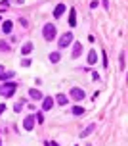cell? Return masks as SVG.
Segmentation results:
<instances>
[{
	"label": "cell",
	"mask_w": 128,
	"mask_h": 146,
	"mask_svg": "<svg viewBox=\"0 0 128 146\" xmlns=\"http://www.w3.org/2000/svg\"><path fill=\"white\" fill-rule=\"evenodd\" d=\"M46 146H59L56 140H46Z\"/></svg>",
	"instance_id": "603a6c76"
},
{
	"label": "cell",
	"mask_w": 128,
	"mask_h": 146,
	"mask_svg": "<svg viewBox=\"0 0 128 146\" xmlns=\"http://www.w3.org/2000/svg\"><path fill=\"white\" fill-rule=\"evenodd\" d=\"M96 62H98V52L92 48V50L88 52V64H90V66H94Z\"/></svg>",
	"instance_id": "30bf717a"
},
{
	"label": "cell",
	"mask_w": 128,
	"mask_h": 146,
	"mask_svg": "<svg viewBox=\"0 0 128 146\" xmlns=\"http://www.w3.org/2000/svg\"><path fill=\"white\" fill-rule=\"evenodd\" d=\"M31 52H33V42H25L21 46V54H23V56H27V54H31Z\"/></svg>",
	"instance_id": "4fadbf2b"
},
{
	"label": "cell",
	"mask_w": 128,
	"mask_h": 146,
	"mask_svg": "<svg viewBox=\"0 0 128 146\" xmlns=\"http://www.w3.org/2000/svg\"><path fill=\"white\" fill-rule=\"evenodd\" d=\"M59 58H61V56H59V52H52V54H50V62H52V64H57Z\"/></svg>",
	"instance_id": "ac0fdd59"
},
{
	"label": "cell",
	"mask_w": 128,
	"mask_h": 146,
	"mask_svg": "<svg viewBox=\"0 0 128 146\" xmlns=\"http://www.w3.org/2000/svg\"><path fill=\"white\" fill-rule=\"evenodd\" d=\"M23 127H25L27 131H33V127H35V115H27V117H25Z\"/></svg>",
	"instance_id": "8992f818"
},
{
	"label": "cell",
	"mask_w": 128,
	"mask_h": 146,
	"mask_svg": "<svg viewBox=\"0 0 128 146\" xmlns=\"http://www.w3.org/2000/svg\"><path fill=\"white\" fill-rule=\"evenodd\" d=\"M119 62H121V69H124V52H121V58H119Z\"/></svg>",
	"instance_id": "7402d4cb"
},
{
	"label": "cell",
	"mask_w": 128,
	"mask_h": 146,
	"mask_svg": "<svg viewBox=\"0 0 128 146\" xmlns=\"http://www.w3.org/2000/svg\"><path fill=\"white\" fill-rule=\"evenodd\" d=\"M23 104H25V100H21V102H17V104H15V108H14V111H21Z\"/></svg>",
	"instance_id": "ffe728a7"
},
{
	"label": "cell",
	"mask_w": 128,
	"mask_h": 146,
	"mask_svg": "<svg viewBox=\"0 0 128 146\" xmlns=\"http://www.w3.org/2000/svg\"><path fill=\"white\" fill-rule=\"evenodd\" d=\"M94 131H96V125H94V123L86 125V129H82V131H80V139H86V137H88V135H92Z\"/></svg>",
	"instance_id": "52a82bcc"
},
{
	"label": "cell",
	"mask_w": 128,
	"mask_h": 146,
	"mask_svg": "<svg viewBox=\"0 0 128 146\" xmlns=\"http://www.w3.org/2000/svg\"><path fill=\"white\" fill-rule=\"evenodd\" d=\"M63 12H65V4H57L56 10H54V17H61Z\"/></svg>",
	"instance_id": "7c38bea8"
},
{
	"label": "cell",
	"mask_w": 128,
	"mask_h": 146,
	"mask_svg": "<svg viewBox=\"0 0 128 146\" xmlns=\"http://www.w3.org/2000/svg\"><path fill=\"white\" fill-rule=\"evenodd\" d=\"M80 52H82V44H80V42H75V46H73V54H71L73 60H77L78 56H80Z\"/></svg>",
	"instance_id": "9c48e42d"
},
{
	"label": "cell",
	"mask_w": 128,
	"mask_h": 146,
	"mask_svg": "<svg viewBox=\"0 0 128 146\" xmlns=\"http://www.w3.org/2000/svg\"><path fill=\"white\" fill-rule=\"evenodd\" d=\"M67 100H69V98H67L65 94H57L56 96V102L59 104V106H65V104H67Z\"/></svg>",
	"instance_id": "2e32d148"
},
{
	"label": "cell",
	"mask_w": 128,
	"mask_h": 146,
	"mask_svg": "<svg viewBox=\"0 0 128 146\" xmlns=\"http://www.w3.org/2000/svg\"><path fill=\"white\" fill-rule=\"evenodd\" d=\"M29 96H31L33 100H42V98H44L42 92H40L38 88H31V90H29Z\"/></svg>",
	"instance_id": "ba28073f"
},
{
	"label": "cell",
	"mask_w": 128,
	"mask_h": 146,
	"mask_svg": "<svg viewBox=\"0 0 128 146\" xmlns=\"http://www.w3.org/2000/svg\"><path fill=\"white\" fill-rule=\"evenodd\" d=\"M84 96H86L84 88H80V87H73L71 88V98H73V100L80 102V100H84Z\"/></svg>",
	"instance_id": "277c9868"
},
{
	"label": "cell",
	"mask_w": 128,
	"mask_h": 146,
	"mask_svg": "<svg viewBox=\"0 0 128 146\" xmlns=\"http://www.w3.org/2000/svg\"><path fill=\"white\" fill-rule=\"evenodd\" d=\"M2 33H6V35L12 33V21H4L2 23Z\"/></svg>",
	"instance_id": "9a60e30c"
},
{
	"label": "cell",
	"mask_w": 128,
	"mask_h": 146,
	"mask_svg": "<svg viewBox=\"0 0 128 146\" xmlns=\"http://www.w3.org/2000/svg\"><path fill=\"white\" fill-rule=\"evenodd\" d=\"M2 71H4V66H0V73H2Z\"/></svg>",
	"instance_id": "484cf974"
},
{
	"label": "cell",
	"mask_w": 128,
	"mask_h": 146,
	"mask_svg": "<svg viewBox=\"0 0 128 146\" xmlns=\"http://www.w3.org/2000/svg\"><path fill=\"white\" fill-rule=\"evenodd\" d=\"M15 4H23V0H15Z\"/></svg>",
	"instance_id": "d4e9b609"
},
{
	"label": "cell",
	"mask_w": 128,
	"mask_h": 146,
	"mask_svg": "<svg viewBox=\"0 0 128 146\" xmlns=\"http://www.w3.org/2000/svg\"><path fill=\"white\" fill-rule=\"evenodd\" d=\"M69 25L71 27L77 25V12H75V8H71V12H69Z\"/></svg>",
	"instance_id": "8fae6325"
},
{
	"label": "cell",
	"mask_w": 128,
	"mask_h": 146,
	"mask_svg": "<svg viewBox=\"0 0 128 146\" xmlns=\"http://www.w3.org/2000/svg\"><path fill=\"white\" fill-rule=\"evenodd\" d=\"M15 88H17V85H15V83H12V81H4V83L0 85V96L10 98V96H14Z\"/></svg>",
	"instance_id": "6da1fadb"
},
{
	"label": "cell",
	"mask_w": 128,
	"mask_h": 146,
	"mask_svg": "<svg viewBox=\"0 0 128 146\" xmlns=\"http://www.w3.org/2000/svg\"><path fill=\"white\" fill-rule=\"evenodd\" d=\"M4 110H6V106H4V104H0V115L4 113Z\"/></svg>",
	"instance_id": "cb8c5ba5"
},
{
	"label": "cell",
	"mask_w": 128,
	"mask_h": 146,
	"mask_svg": "<svg viewBox=\"0 0 128 146\" xmlns=\"http://www.w3.org/2000/svg\"><path fill=\"white\" fill-rule=\"evenodd\" d=\"M8 50H10V46H8L4 40H0V52H8Z\"/></svg>",
	"instance_id": "d6986e66"
},
{
	"label": "cell",
	"mask_w": 128,
	"mask_h": 146,
	"mask_svg": "<svg viewBox=\"0 0 128 146\" xmlns=\"http://www.w3.org/2000/svg\"><path fill=\"white\" fill-rule=\"evenodd\" d=\"M0 146H2V139H0Z\"/></svg>",
	"instance_id": "4316f807"
},
{
	"label": "cell",
	"mask_w": 128,
	"mask_h": 146,
	"mask_svg": "<svg viewBox=\"0 0 128 146\" xmlns=\"http://www.w3.org/2000/svg\"><path fill=\"white\" fill-rule=\"evenodd\" d=\"M12 77H14V71H2L0 73V81H2V83H4V81H10Z\"/></svg>",
	"instance_id": "5bb4252c"
},
{
	"label": "cell",
	"mask_w": 128,
	"mask_h": 146,
	"mask_svg": "<svg viewBox=\"0 0 128 146\" xmlns=\"http://www.w3.org/2000/svg\"><path fill=\"white\" fill-rule=\"evenodd\" d=\"M56 35H57L56 25H52V23H46V25H44V29H42V36H44V40L52 42V40L56 38Z\"/></svg>",
	"instance_id": "7a4b0ae2"
},
{
	"label": "cell",
	"mask_w": 128,
	"mask_h": 146,
	"mask_svg": "<svg viewBox=\"0 0 128 146\" xmlns=\"http://www.w3.org/2000/svg\"><path fill=\"white\" fill-rule=\"evenodd\" d=\"M52 106H54V98H52V96H46V98H42V110H44V111H50Z\"/></svg>",
	"instance_id": "5b68a950"
},
{
	"label": "cell",
	"mask_w": 128,
	"mask_h": 146,
	"mask_svg": "<svg viewBox=\"0 0 128 146\" xmlns=\"http://www.w3.org/2000/svg\"><path fill=\"white\" fill-rule=\"evenodd\" d=\"M21 66H23V67H29V66H31V60L23 58V60H21Z\"/></svg>",
	"instance_id": "44dd1931"
},
{
	"label": "cell",
	"mask_w": 128,
	"mask_h": 146,
	"mask_svg": "<svg viewBox=\"0 0 128 146\" xmlns=\"http://www.w3.org/2000/svg\"><path fill=\"white\" fill-rule=\"evenodd\" d=\"M71 42H73V33H63V35H61V38H59L57 48H59V50H63V48H67Z\"/></svg>",
	"instance_id": "3957f363"
},
{
	"label": "cell",
	"mask_w": 128,
	"mask_h": 146,
	"mask_svg": "<svg viewBox=\"0 0 128 146\" xmlns=\"http://www.w3.org/2000/svg\"><path fill=\"white\" fill-rule=\"evenodd\" d=\"M71 111H73V115H82V113H84V108H82V106H75Z\"/></svg>",
	"instance_id": "e0dca14e"
}]
</instances>
